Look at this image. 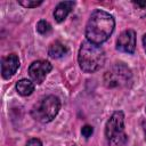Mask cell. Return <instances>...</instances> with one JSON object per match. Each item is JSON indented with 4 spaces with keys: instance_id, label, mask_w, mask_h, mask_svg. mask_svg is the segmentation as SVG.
Segmentation results:
<instances>
[{
    "instance_id": "cell-1",
    "label": "cell",
    "mask_w": 146,
    "mask_h": 146,
    "mask_svg": "<svg viewBox=\"0 0 146 146\" xmlns=\"http://www.w3.org/2000/svg\"><path fill=\"white\" fill-rule=\"evenodd\" d=\"M115 27V21L107 11L96 9L90 15L86 25L87 40L95 44H102L113 33Z\"/></svg>"
},
{
    "instance_id": "cell-2",
    "label": "cell",
    "mask_w": 146,
    "mask_h": 146,
    "mask_svg": "<svg viewBox=\"0 0 146 146\" xmlns=\"http://www.w3.org/2000/svg\"><path fill=\"white\" fill-rule=\"evenodd\" d=\"M78 62L83 72L94 73L103 67L105 63V51L100 46L86 40L79 49Z\"/></svg>"
},
{
    "instance_id": "cell-3",
    "label": "cell",
    "mask_w": 146,
    "mask_h": 146,
    "mask_svg": "<svg viewBox=\"0 0 146 146\" xmlns=\"http://www.w3.org/2000/svg\"><path fill=\"white\" fill-rule=\"evenodd\" d=\"M105 137L108 146H124L128 136L124 131V114L121 111L114 112L105 125Z\"/></svg>"
},
{
    "instance_id": "cell-4",
    "label": "cell",
    "mask_w": 146,
    "mask_h": 146,
    "mask_svg": "<svg viewBox=\"0 0 146 146\" xmlns=\"http://www.w3.org/2000/svg\"><path fill=\"white\" fill-rule=\"evenodd\" d=\"M60 110V100L54 95L46 96L36 102L32 110L31 115L34 120L41 123H48L55 119Z\"/></svg>"
},
{
    "instance_id": "cell-5",
    "label": "cell",
    "mask_w": 146,
    "mask_h": 146,
    "mask_svg": "<svg viewBox=\"0 0 146 146\" xmlns=\"http://www.w3.org/2000/svg\"><path fill=\"white\" fill-rule=\"evenodd\" d=\"M132 79L131 70L123 63L112 65L104 74V84L107 88H123L127 87Z\"/></svg>"
},
{
    "instance_id": "cell-6",
    "label": "cell",
    "mask_w": 146,
    "mask_h": 146,
    "mask_svg": "<svg viewBox=\"0 0 146 146\" xmlns=\"http://www.w3.org/2000/svg\"><path fill=\"white\" fill-rule=\"evenodd\" d=\"M51 70H52V66L48 60H35L30 65L29 74L35 83L41 84L44 81L47 74Z\"/></svg>"
},
{
    "instance_id": "cell-7",
    "label": "cell",
    "mask_w": 146,
    "mask_h": 146,
    "mask_svg": "<svg viewBox=\"0 0 146 146\" xmlns=\"http://www.w3.org/2000/svg\"><path fill=\"white\" fill-rule=\"evenodd\" d=\"M116 49L127 54H132L135 51L136 33L133 30H125L119 35L116 40Z\"/></svg>"
},
{
    "instance_id": "cell-8",
    "label": "cell",
    "mask_w": 146,
    "mask_h": 146,
    "mask_svg": "<svg viewBox=\"0 0 146 146\" xmlns=\"http://www.w3.org/2000/svg\"><path fill=\"white\" fill-rule=\"evenodd\" d=\"M19 67V59L16 54H10L1 60V75L3 79H10Z\"/></svg>"
},
{
    "instance_id": "cell-9",
    "label": "cell",
    "mask_w": 146,
    "mask_h": 146,
    "mask_svg": "<svg viewBox=\"0 0 146 146\" xmlns=\"http://www.w3.org/2000/svg\"><path fill=\"white\" fill-rule=\"evenodd\" d=\"M74 6H75L74 1H63V2H59L56 6L55 10H54V17H55L56 22L62 23L67 17V15L72 11Z\"/></svg>"
},
{
    "instance_id": "cell-10",
    "label": "cell",
    "mask_w": 146,
    "mask_h": 146,
    "mask_svg": "<svg viewBox=\"0 0 146 146\" xmlns=\"http://www.w3.org/2000/svg\"><path fill=\"white\" fill-rule=\"evenodd\" d=\"M16 91L21 96H30L34 91V83L27 79H21L16 82Z\"/></svg>"
},
{
    "instance_id": "cell-11",
    "label": "cell",
    "mask_w": 146,
    "mask_h": 146,
    "mask_svg": "<svg viewBox=\"0 0 146 146\" xmlns=\"http://www.w3.org/2000/svg\"><path fill=\"white\" fill-rule=\"evenodd\" d=\"M67 52V47L62 43L60 41H55L50 44L49 49H48V55L51 57V58H60L63 57L65 54Z\"/></svg>"
},
{
    "instance_id": "cell-12",
    "label": "cell",
    "mask_w": 146,
    "mask_h": 146,
    "mask_svg": "<svg viewBox=\"0 0 146 146\" xmlns=\"http://www.w3.org/2000/svg\"><path fill=\"white\" fill-rule=\"evenodd\" d=\"M36 31H38L40 34H47V33H49V32L51 31V25H50L47 21L41 19V21H39L38 24H36Z\"/></svg>"
},
{
    "instance_id": "cell-13",
    "label": "cell",
    "mask_w": 146,
    "mask_h": 146,
    "mask_svg": "<svg viewBox=\"0 0 146 146\" xmlns=\"http://www.w3.org/2000/svg\"><path fill=\"white\" fill-rule=\"evenodd\" d=\"M42 0H18V3L25 8H35L42 5Z\"/></svg>"
},
{
    "instance_id": "cell-14",
    "label": "cell",
    "mask_w": 146,
    "mask_h": 146,
    "mask_svg": "<svg viewBox=\"0 0 146 146\" xmlns=\"http://www.w3.org/2000/svg\"><path fill=\"white\" fill-rule=\"evenodd\" d=\"M92 132H94V129H92V127L91 125H84L82 129H81V133H82V136L84 137V138H89L91 135H92Z\"/></svg>"
},
{
    "instance_id": "cell-15",
    "label": "cell",
    "mask_w": 146,
    "mask_h": 146,
    "mask_svg": "<svg viewBox=\"0 0 146 146\" xmlns=\"http://www.w3.org/2000/svg\"><path fill=\"white\" fill-rule=\"evenodd\" d=\"M26 146H42V143L40 139L38 138H31L27 143H26Z\"/></svg>"
},
{
    "instance_id": "cell-16",
    "label": "cell",
    "mask_w": 146,
    "mask_h": 146,
    "mask_svg": "<svg viewBox=\"0 0 146 146\" xmlns=\"http://www.w3.org/2000/svg\"><path fill=\"white\" fill-rule=\"evenodd\" d=\"M132 3L136 5V6H139L140 8L146 7V1H132Z\"/></svg>"
},
{
    "instance_id": "cell-17",
    "label": "cell",
    "mask_w": 146,
    "mask_h": 146,
    "mask_svg": "<svg viewBox=\"0 0 146 146\" xmlns=\"http://www.w3.org/2000/svg\"><path fill=\"white\" fill-rule=\"evenodd\" d=\"M141 127H143V131H144V135H145V140H146V120H144L141 122Z\"/></svg>"
},
{
    "instance_id": "cell-18",
    "label": "cell",
    "mask_w": 146,
    "mask_h": 146,
    "mask_svg": "<svg viewBox=\"0 0 146 146\" xmlns=\"http://www.w3.org/2000/svg\"><path fill=\"white\" fill-rule=\"evenodd\" d=\"M143 46H144V49H145V52H146V34L143 36Z\"/></svg>"
},
{
    "instance_id": "cell-19",
    "label": "cell",
    "mask_w": 146,
    "mask_h": 146,
    "mask_svg": "<svg viewBox=\"0 0 146 146\" xmlns=\"http://www.w3.org/2000/svg\"><path fill=\"white\" fill-rule=\"evenodd\" d=\"M72 146H76V145H72Z\"/></svg>"
},
{
    "instance_id": "cell-20",
    "label": "cell",
    "mask_w": 146,
    "mask_h": 146,
    "mask_svg": "<svg viewBox=\"0 0 146 146\" xmlns=\"http://www.w3.org/2000/svg\"><path fill=\"white\" fill-rule=\"evenodd\" d=\"M145 111H146V110H145Z\"/></svg>"
}]
</instances>
